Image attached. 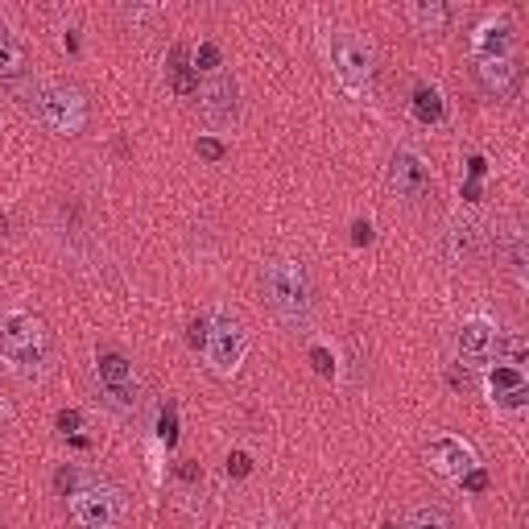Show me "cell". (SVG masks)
<instances>
[{"mask_svg": "<svg viewBox=\"0 0 529 529\" xmlns=\"http://www.w3.org/2000/svg\"><path fill=\"white\" fill-rule=\"evenodd\" d=\"M261 294L273 319L294 335H306L319 319V290L310 269L294 257H273L261 265Z\"/></svg>", "mask_w": 529, "mask_h": 529, "instance_id": "cell-1", "label": "cell"}, {"mask_svg": "<svg viewBox=\"0 0 529 529\" xmlns=\"http://www.w3.org/2000/svg\"><path fill=\"white\" fill-rule=\"evenodd\" d=\"M0 360L21 381H42L54 364V344L46 323L38 315H29V310H5L0 315Z\"/></svg>", "mask_w": 529, "mask_h": 529, "instance_id": "cell-2", "label": "cell"}, {"mask_svg": "<svg viewBox=\"0 0 529 529\" xmlns=\"http://www.w3.org/2000/svg\"><path fill=\"white\" fill-rule=\"evenodd\" d=\"M327 62H331V75L339 79V87H344L348 96L364 100L372 91V79H377V58H372L368 42H360L352 29H331Z\"/></svg>", "mask_w": 529, "mask_h": 529, "instance_id": "cell-3", "label": "cell"}, {"mask_svg": "<svg viewBox=\"0 0 529 529\" xmlns=\"http://www.w3.org/2000/svg\"><path fill=\"white\" fill-rule=\"evenodd\" d=\"M248 356V331L228 306H215L207 315V348L203 360L211 364L215 377H236Z\"/></svg>", "mask_w": 529, "mask_h": 529, "instance_id": "cell-4", "label": "cell"}, {"mask_svg": "<svg viewBox=\"0 0 529 529\" xmlns=\"http://www.w3.org/2000/svg\"><path fill=\"white\" fill-rule=\"evenodd\" d=\"M34 116L38 124H46L50 133L58 137H75L87 129V100L79 87H67V83H42L38 87V100H34Z\"/></svg>", "mask_w": 529, "mask_h": 529, "instance_id": "cell-5", "label": "cell"}, {"mask_svg": "<svg viewBox=\"0 0 529 529\" xmlns=\"http://www.w3.org/2000/svg\"><path fill=\"white\" fill-rule=\"evenodd\" d=\"M0 87H5L25 112H34L42 79H34V62H29V50H25V42L13 34L9 25H0Z\"/></svg>", "mask_w": 529, "mask_h": 529, "instance_id": "cell-6", "label": "cell"}, {"mask_svg": "<svg viewBox=\"0 0 529 529\" xmlns=\"http://www.w3.org/2000/svg\"><path fill=\"white\" fill-rule=\"evenodd\" d=\"M96 385L108 397V406L120 414H133L141 406V377H137L133 360L116 348L96 352Z\"/></svg>", "mask_w": 529, "mask_h": 529, "instance_id": "cell-7", "label": "cell"}, {"mask_svg": "<svg viewBox=\"0 0 529 529\" xmlns=\"http://www.w3.org/2000/svg\"><path fill=\"white\" fill-rule=\"evenodd\" d=\"M385 178H389V191L401 199V203H426L430 191H434V174H430V162L414 145H401L389 153V166H385Z\"/></svg>", "mask_w": 529, "mask_h": 529, "instance_id": "cell-8", "label": "cell"}, {"mask_svg": "<svg viewBox=\"0 0 529 529\" xmlns=\"http://www.w3.org/2000/svg\"><path fill=\"white\" fill-rule=\"evenodd\" d=\"M199 112L215 133H228L240 124V83L232 71H215L199 87Z\"/></svg>", "mask_w": 529, "mask_h": 529, "instance_id": "cell-9", "label": "cell"}, {"mask_svg": "<svg viewBox=\"0 0 529 529\" xmlns=\"http://www.w3.org/2000/svg\"><path fill=\"white\" fill-rule=\"evenodd\" d=\"M67 505H71V517L79 529H116L120 525V492L100 484V480L83 492H75Z\"/></svg>", "mask_w": 529, "mask_h": 529, "instance_id": "cell-10", "label": "cell"}, {"mask_svg": "<svg viewBox=\"0 0 529 529\" xmlns=\"http://www.w3.org/2000/svg\"><path fill=\"white\" fill-rule=\"evenodd\" d=\"M496 339H501V327L488 315H468L455 327V352L463 364L488 368V360H496Z\"/></svg>", "mask_w": 529, "mask_h": 529, "instance_id": "cell-11", "label": "cell"}, {"mask_svg": "<svg viewBox=\"0 0 529 529\" xmlns=\"http://www.w3.org/2000/svg\"><path fill=\"white\" fill-rule=\"evenodd\" d=\"M484 393L488 401L501 414H517L529 406V381H525V368H513V364H488L484 372Z\"/></svg>", "mask_w": 529, "mask_h": 529, "instance_id": "cell-12", "label": "cell"}, {"mask_svg": "<svg viewBox=\"0 0 529 529\" xmlns=\"http://www.w3.org/2000/svg\"><path fill=\"white\" fill-rule=\"evenodd\" d=\"M426 463L439 476H447V480H463L472 468H480L476 447L463 443V439H455V434H434V439L426 443Z\"/></svg>", "mask_w": 529, "mask_h": 529, "instance_id": "cell-13", "label": "cell"}, {"mask_svg": "<svg viewBox=\"0 0 529 529\" xmlns=\"http://www.w3.org/2000/svg\"><path fill=\"white\" fill-rule=\"evenodd\" d=\"M517 50V29L509 17H488L476 25L472 34V62H488V58H513Z\"/></svg>", "mask_w": 529, "mask_h": 529, "instance_id": "cell-14", "label": "cell"}, {"mask_svg": "<svg viewBox=\"0 0 529 529\" xmlns=\"http://www.w3.org/2000/svg\"><path fill=\"white\" fill-rule=\"evenodd\" d=\"M484 244H488V232L476 215H459V220L447 224V257L455 265H472L484 257Z\"/></svg>", "mask_w": 529, "mask_h": 529, "instance_id": "cell-15", "label": "cell"}, {"mask_svg": "<svg viewBox=\"0 0 529 529\" xmlns=\"http://www.w3.org/2000/svg\"><path fill=\"white\" fill-rule=\"evenodd\" d=\"M472 67H476L480 87L488 91L492 100L517 96V87H521V67H517V58H488V62H472Z\"/></svg>", "mask_w": 529, "mask_h": 529, "instance_id": "cell-16", "label": "cell"}, {"mask_svg": "<svg viewBox=\"0 0 529 529\" xmlns=\"http://www.w3.org/2000/svg\"><path fill=\"white\" fill-rule=\"evenodd\" d=\"M410 112H414L418 124H426V129H443V124H447V100H443V91L430 87V83H418L414 96H410Z\"/></svg>", "mask_w": 529, "mask_h": 529, "instance_id": "cell-17", "label": "cell"}, {"mask_svg": "<svg viewBox=\"0 0 529 529\" xmlns=\"http://www.w3.org/2000/svg\"><path fill=\"white\" fill-rule=\"evenodd\" d=\"M410 21L418 34H447V25L455 21V9L447 0H418V5H410Z\"/></svg>", "mask_w": 529, "mask_h": 529, "instance_id": "cell-18", "label": "cell"}, {"mask_svg": "<svg viewBox=\"0 0 529 529\" xmlns=\"http://www.w3.org/2000/svg\"><path fill=\"white\" fill-rule=\"evenodd\" d=\"M166 75H170V87L178 91V96H195V91H199V71H195L191 50H186V46H174L166 54Z\"/></svg>", "mask_w": 529, "mask_h": 529, "instance_id": "cell-19", "label": "cell"}, {"mask_svg": "<svg viewBox=\"0 0 529 529\" xmlns=\"http://www.w3.org/2000/svg\"><path fill=\"white\" fill-rule=\"evenodd\" d=\"M501 257H505V265H509V273L517 277V282H525V277H529V248H525V232L521 228H509L501 236Z\"/></svg>", "mask_w": 529, "mask_h": 529, "instance_id": "cell-20", "label": "cell"}, {"mask_svg": "<svg viewBox=\"0 0 529 529\" xmlns=\"http://www.w3.org/2000/svg\"><path fill=\"white\" fill-rule=\"evenodd\" d=\"M529 360V344L521 331H501V339H496V364H513V368H525Z\"/></svg>", "mask_w": 529, "mask_h": 529, "instance_id": "cell-21", "label": "cell"}, {"mask_svg": "<svg viewBox=\"0 0 529 529\" xmlns=\"http://www.w3.org/2000/svg\"><path fill=\"white\" fill-rule=\"evenodd\" d=\"M401 529H455V521L439 505H418V509H410V517H406Z\"/></svg>", "mask_w": 529, "mask_h": 529, "instance_id": "cell-22", "label": "cell"}, {"mask_svg": "<svg viewBox=\"0 0 529 529\" xmlns=\"http://www.w3.org/2000/svg\"><path fill=\"white\" fill-rule=\"evenodd\" d=\"M91 484H96V476L83 472V468H58V472H54V488H58L62 496H75V492H83V488H91Z\"/></svg>", "mask_w": 529, "mask_h": 529, "instance_id": "cell-23", "label": "cell"}, {"mask_svg": "<svg viewBox=\"0 0 529 529\" xmlns=\"http://www.w3.org/2000/svg\"><path fill=\"white\" fill-rule=\"evenodd\" d=\"M191 62H195V71H203V75L224 71V54H220V46H215V42H199V50L191 54Z\"/></svg>", "mask_w": 529, "mask_h": 529, "instance_id": "cell-24", "label": "cell"}, {"mask_svg": "<svg viewBox=\"0 0 529 529\" xmlns=\"http://www.w3.org/2000/svg\"><path fill=\"white\" fill-rule=\"evenodd\" d=\"M158 439H162L166 447H174V439H178V418H174V401H166V410H162V418H158Z\"/></svg>", "mask_w": 529, "mask_h": 529, "instance_id": "cell-25", "label": "cell"}, {"mask_svg": "<svg viewBox=\"0 0 529 529\" xmlns=\"http://www.w3.org/2000/svg\"><path fill=\"white\" fill-rule=\"evenodd\" d=\"M195 149H199V158H203V162H224V158H228V145H224L220 137H199Z\"/></svg>", "mask_w": 529, "mask_h": 529, "instance_id": "cell-26", "label": "cell"}, {"mask_svg": "<svg viewBox=\"0 0 529 529\" xmlns=\"http://www.w3.org/2000/svg\"><path fill=\"white\" fill-rule=\"evenodd\" d=\"M228 476H232V480L253 476V455H248V451H232V455H228Z\"/></svg>", "mask_w": 529, "mask_h": 529, "instance_id": "cell-27", "label": "cell"}, {"mask_svg": "<svg viewBox=\"0 0 529 529\" xmlns=\"http://www.w3.org/2000/svg\"><path fill=\"white\" fill-rule=\"evenodd\" d=\"M310 364H315V372H319V377H335V356H331L323 344H315V348H310Z\"/></svg>", "mask_w": 529, "mask_h": 529, "instance_id": "cell-28", "label": "cell"}, {"mask_svg": "<svg viewBox=\"0 0 529 529\" xmlns=\"http://www.w3.org/2000/svg\"><path fill=\"white\" fill-rule=\"evenodd\" d=\"M186 339H191V348H195V352L207 348V315H199V319L191 323V335H186Z\"/></svg>", "mask_w": 529, "mask_h": 529, "instance_id": "cell-29", "label": "cell"}, {"mask_svg": "<svg viewBox=\"0 0 529 529\" xmlns=\"http://www.w3.org/2000/svg\"><path fill=\"white\" fill-rule=\"evenodd\" d=\"M79 426H83V414L79 410H62L58 414V430L62 434H79Z\"/></svg>", "mask_w": 529, "mask_h": 529, "instance_id": "cell-30", "label": "cell"}, {"mask_svg": "<svg viewBox=\"0 0 529 529\" xmlns=\"http://www.w3.org/2000/svg\"><path fill=\"white\" fill-rule=\"evenodd\" d=\"M352 244H372V224L368 220H352Z\"/></svg>", "mask_w": 529, "mask_h": 529, "instance_id": "cell-31", "label": "cell"}, {"mask_svg": "<svg viewBox=\"0 0 529 529\" xmlns=\"http://www.w3.org/2000/svg\"><path fill=\"white\" fill-rule=\"evenodd\" d=\"M459 484H463V488H472V492H484V488H488V476H484L480 468H472V472H468V476H463Z\"/></svg>", "mask_w": 529, "mask_h": 529, "instance_id": "cell-32", "label": "cell"}, {"mask_svg": "<svg viewBox=\"0 0 529 529\" xmlns=\"http://www.w3.org/2000/svg\"><path fill=\"white\" fill-rule=\"evenodd\" d=\"M13 418H17V414H13V406H9V397L0 393V434H5V430L13 426Z\"/></svg>", "mask_w": 529, "mask_h": 529, "instance_id": "cell-33", "label": "cell"}, {"mask_svg": "<svg viewBox=\"0 0 529 529\" xmlns=\"http://www.w3.org/2000/svg\"><path fill=\"white\" fill-rule=\"evenodd\" d=\"M468 170H472V182H476V178H484V174H488V162H484L480 153H476V158L468 162Z\"/></svg>", "mask_w": 529, "mask_h": 529, "instance_id": "cell-34", "label": "cell"}, {"mask_svg": "<svg viewBox=\"0 0 529 529\" xmlns=\"http://www.w3.org/2000/svg\"><path fill=\"white\" fill-rule=\"evenodd\" d=\"M463 199H480V182H468V186H463Z\"/></svg>", "mask_w": 529, "mask_h": 529, "instance_id": "cell-35", "label": "cell"}, {"mask_svg": "<svg viewBox=\"0 0 529 529\" xmlns=\"http://www.w3.org/2000/svg\"><path fill=\"white\" fill-rule=\"evenodd\" d=\"M5 236H9V215L0 211V240H5Z\"/></svg>", "mask_w": 529, "mask_h": 529, "instance_id": "cell-36", "label": "cell"}, {"mask_svg": "<svg viewBox=\"0 0 529 529\" xmlns=\"http://www.w3.org/2000/svg\"><path fill=\"white\" fill-rule=\"evenodd\" d=\"M261 529H290V525H261Z\"/></svg>", "mask_w": 529, "mask_h": 529, "instance_id": "cell-37", "label": "cell"}, {"mask_svg": "<svg viewBox=\"0 0 529 529\" xmlns=\"http://www.w3.org/2000/svg\"><path fill=\"white\" fill-rule=\"evenodd\" d=\"M0 529H5V525H0Z\"/></svg>", "mask_w": 529, "mask_h": 529, "instance_id": "cell-38", "label": "cell"}]
</instances>
